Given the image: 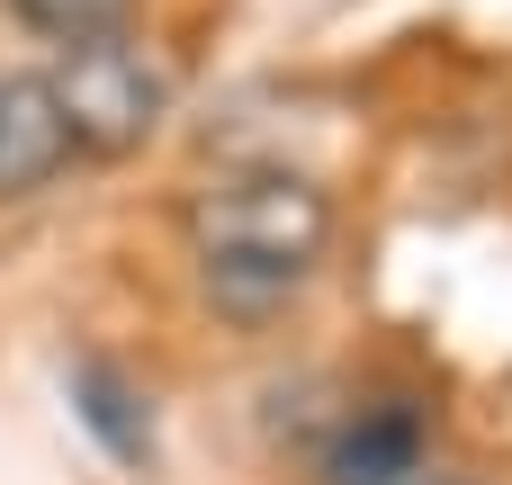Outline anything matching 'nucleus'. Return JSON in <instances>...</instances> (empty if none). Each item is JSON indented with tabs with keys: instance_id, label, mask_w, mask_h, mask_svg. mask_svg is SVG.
<instances>
[{
	"instance_id": "f257e3e1",
	"label": "nucleus",
	"mask_w": 512,
	"mask_h": 485,
	"mask_svg": "<svg viewBox=\"0 0 512 485\" xmlns=\"http://www.w3.org/2000/svg\"><path fill=\"white\" fill-rule=\"evenodd\" d=\"M180 234L207 270V297L234 315H261L306 288V270L333 243V198L306 171H225L180 207Z\"/></svg>"
},
{
	"instance_id": "f03ea898",
	"label": "nucleus",
	"mask_w": 512,
	"mask_h": 485,
	"mask_svg": "<svg viewBox=\"0 0 512 485\" xmlns=\"http://www.w3.org/2000/svg\"><path fill=\"white\" fill-rule=\"evenodd\" d=\"M63 126H72V153L81 162H126L162 135L171 117V72L135 45V36H90V45H63V63L45 72Z\"/></svg>"
},
{
	"instance_id": "7ed1b4c3",
	"label": "nucleus",
	"mask_w": 512,
	"mask_h": 485,
	"mask_svg": "<svg viewBox=\"0 0 512 485\" xmlns=\"http://www.w3.org/2000/svg\"><path fill=\"white\" fill-rule=\"evenodd\" d=\"M72 126L45 90V72H0V207L9 198H36L72 171Z\"/></svg>"
},
{
	"instance_id": "20e7f679",
	"label": "nucleus",
	"mask_w": 512,
	"mask_h": 485,
	"mask_svg": "<svg viewBox=\"0 0 512 485\" xmlns=\"http://www.w3.org/2000/svg\"><path fill=\"white\" fill-rule=\"evenodd\" d=\"M414 468H423V414L414 405H360L324 450V485H405Z\"/></svg>"
},
{
	"instance_id": "39448f33",
	"label": "nucleus",
	"mask_w": 512,
	"mask_h": 485,
	"mask_svg": "<svg viewBox=\"0 0 512 485\" xmlns=\"http://www.w3.org/2000/svg\"><path fill=\"white\" fill-rule=\"evenodd\" d=\"M72 405H81V423L117 450V459H144L153 450V423H144V405H135V387L117 378V369H99V360H81L72 369Z\"/></svg>"
},
{
	"instance_id": "423d86ee",
	"label": "nucleus",
	"mask_w": 512,
	"mask_h": 485,
	"mask_svg": "<svg viewBox=\"0 0 512 485\" xmlns=\"http://www.w3.org/2000/svg\"><path fill=\"white\" fill-rule=\"evenodd\" d=\"M27 36L45 45H90V36H135L144 0H0Z\"/></svg>"
},
{
	"instance_id": "0eeeda50",
	"label": "nucleus",
	"mask_w": 512,
	"mask_h": 485,
	"mask_svg": "<svg viewBox=\"0 0 512 485\" xmlns=\"http://www.w3.org/2000/svg\"><path fill=\"white\" fill-rule=\"evenodd\" d=\"M441 485H468V477H441Z\"/></svg>"
}]
</instances>
